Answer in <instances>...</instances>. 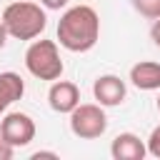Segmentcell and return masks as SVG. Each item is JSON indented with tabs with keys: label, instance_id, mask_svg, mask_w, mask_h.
I'll return each instance as SVG.
<instances>
[{
	"label": "cell",
	"instance_id": "6da1fadb",
	"mask_svg": "<svg viewBox=\"0 0 160 160\" xmlns=\"http://www.w3.org/2000/svg\"><path fill=\"white\" fill-rule=\"evenodd\" d=\"M58 40L70 52H88L100 40V18L90 5H72L58 22Z\"/></svg>",
	"mask_w": 160,
	"mask_h": 160
},
{
	"label": "cell",
	"instance_id": "7a4b0ae2",
	"mask_svg": "<svg viewBox=\"0 0 160 160\" xmlns=\"http://www.w3.org/2000/svg\"><path fill=\"white\" fill-rule=\"evenodd\" d=\"M2 25L8 30L10 38L18 40H35L45 28H48V15L38 2H28V0H18L10 2L2 10Z\"/></svg>",
	"mask_w": 160,
	"mask_h": 160
},
{
	"label": "cell",
	"instance_id": "3957f363",
	"mask_svg": "<svg viewBox=\"0 0 160 160\" xmlns=\"http://www.w3.org/2000/svg\"><path fill=\"white\" fill-rule=\"evenodd\" d=\"M25 68L38 80H60L65 65L58 52L55 40H32L25 50Z\"/></svg>",
	"mask_w": 160,
	"mask_h": 160
},
{
	"label": "cell",
	"instance_id": "277c9868",
	"mask_svg": "<svg viewBox=\"0 0 160 160\" xmlns=\"http://www.w3.org/2000/svg\"><path fill=\"white\" fill-rule=\"evenodd\" d=\"M70 130L82 140H95L108 130V118L100 102H80L70 112Z\"/></svg>",
	"mask_w": 160,
	"mask_h": 160
},
{
	"label": "cell",
	"instance_id": "5b68a950",
	"mask_svg": "<svg viewBox=\"0 0 160 160\" xmlns=\"http://www.w3.org/2000/svg\"><path fill=\"white\" fill-rule=\"evenodd\" d=\"M0 138L12 148H25L35 140V120L28 112H8L0 120Z\"/></svg>",
	"mask_w": 160,
	"mask_h": 160
},
{
	"label": "cell",
	"instance_id": "8992f818",
	"mask_svg": "<svg viewBox=\"0 0 160 160\" xmlns=\"http://www.w3.org/2000/svg\"><path fill=\"white\" fill-rule=\"evenodd\" d=\"M48 102L55 112H72L80 105V88L70 80H52L48 90Z\"/></svg>",
	"mask_w": 160,
	"mask_h": 160
},
{
	"label": "cell",
	"instance_id": "52a82bcc",
	"mask_svg": "<svg viewBox=\"0 0 160 160\" xmlns=\"http://www.w3.org/2000/svg\"><path fill=\"white\" fill-rule=\"evenodd\" d=\"M92 95L102 108H115V105H120L125 100L128 88L118 75H100L92 82Z\"/></svg>",
	"mask_w": 160,
	"mask_h": 160
},
{
	"label": "cell",
	"instance_id": "ba28073f",
	"mask_svg": "<svg viewBox=\"0 0 160 160\" xmlns=\"http://www.w3.org/2000/svg\"><path fill=\"white\" fill-rule=\"evenodd\" d=\"M110 155L115 160H142L148 155V145L135 132H120L110 145Z\"/></svg>",
	"mask_w": 160,
	"mask_h": 160
},
{
	"label": "cell",
	"instance_id": "9c48e42d",
	"mask_svg": "<svg viewBox=\"0 0 160 160\" xmlns=\"http://www.w3.org/2000/svg\"><path fill=\"white\" fill-rule=\"evenodd\" d=\"M130 82L138 90H160V62L140 60L130 68Z\"/></svg>",
	"mask_w": 160,
	"mask_h": 160
},
{
	"label": "cell",
	"instance_id": "30bf717a",
	"mask_svg": "<svg viewBox=\"0 0 160 160\" xmlns=\"http://www.w3.org/2000/svg\"><path fill=\"white\" fill-rule=\"evenodd\" d=\"M25 95V82L18 72H0V115Z\"/></svg>",
	"mask_w": 160,
	"mask_h": 160
},
{
	"label": "cell",
	"instance_id": "8fae6325",
	"mask_svg": "<svg viewBox=\"0 0 160 160\" xmlns=\"http://www.w3.org/2000/svg\"><path fill=\"white\" fill-rule=\"evenodd\" d=\"M130 2H132V8H135L142 18H148V20L160 18V0H130Z\"/></svg>",
	"mask_w": 160,
	"mask_h": 160
},
{
	"label": "cell",
	"instance_id": "7c38bea8",
	"mask_svg": "<svg viewBox=\"0 0 160 160\" xmlns=\"http://www.w3.org/2000/svg\"><path fill=\"white\" fill-rule=\"evenodd\" d=\"M148 152L160 160V125L152 128V132H150V138H148Z\"/></svg>",
	"mask_w": 160,
	"mask_h": 160
},
{
	"label": "cell",
	"instance_id": "4fadbf2b",
	"mask_svg": "<svg viewBox=\"0 0 160 160\" xmlns=\"http://www.w3.org/2000/svg\"><path fill=\"white\" fill-rule=\"evenodd\" d=\"M15 155V148L5 140V138H0V160H10Z\"/></svg>",
	"mask_w": 160,
	"mask_h": 160
},
{
	"label": "cell",
	"instance_id": "5bb4252c",
	"mask_svg": "<svg viewBox=\"0 0 160 160\" xmlns=\"http://www.w3.org/2000/svg\"><path fill=\"white\" fill-rule=\"evenodd\" d=\"M150 38H152V42L160 48V18H155V20H152V28H150Z\"/></svg>",
	"mask_w": 160,
	"mask_h": 160
},
{
	"label": "cell",
	"instance_id": "9a60e30c",
	"mask_svg": "<svg viewBox=\"0 0 160 160\" xmlns=\"http://www.w3.org/2000/svg\"><path fill=\"white\" fill-rule=\"evenodd\" d=\"M40 5L48 8V10H60V8L68 5V0H40Z\"/></svg>",
	"mask_w": 160,
	"mask_h": 160
},
{
	"label": "cell",
	"instance_id": "2e32d148",
	"mask_svg": "<svg viewBox=\"0 0 160 160\" xmlns=\"http://www.w3.org/2000/svg\"><path fill=\"white\" fill-rule=\"evenodd\" d=\"M5 42H8V30H5V25H2V20H0V50L5 48Z\"/></svg>",
	"mask_w": 160,
	"mask_h": 160
},
{
	"label": "cell",
	"instance_id": "e0dca14e",
	"mask_svg": "<svg viewBox=\"0 0 160 160\" xmlns=\"http://www.w3.org/2000/svg\"><path fill=\"white\" fill-rule=\"evenodd\" d=\"M32 158H35V160H40V158H58V155H55V152H48V150H38Z\"/></svg>",
	"mask_w": 160,
	"mask_h": 160
},
{
	"label": "cell",
	"instance_id": "ac0fdd59",
	"mask_svg": "<svg viewBox=\"0 0 160 160\" xmlns=\"http://www.w3.org/2000/svg\"><path fill=\"white\" fill-rule=\"evenodd\" d=\"M158 110H160V95H158Z\"/></svg>",
	"mask_w": 160,
	"mask_h": 160
}]
</instances>
